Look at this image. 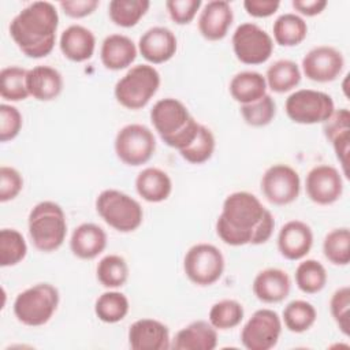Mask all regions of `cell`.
Here are the masks:
<instances>
[{
    "instance_id": "43",
    "label": "cell",
    "mask_w": 350,
    "mask_h": 350,
    "mask_svg": "<svg viewBox=\"0 0 350 350\" xmlns=\"http://www.w3.org/2000/svg\"><path fill=\"white\" fill-rule=\"evenodd\" d=\"M23 124V118L19 109L10 104H0V141L7 142L14 139Z\"/></svg>"
},
{
    "instance_id": "12",
    "label": "cell",
    "mask_w": 350,
    "mask_h": 350,
    "mask_svg": "<svg viewBox=\"0 0 350 350\" xmlns=\"http://www.w3.org/2000/svg\"><path fill=\"white\" fill-rule=\"evenodd\" d=\"M282 319L272 309H258L241 331V342L247 350H269L279 342Z\"/></svg>"
},
{
    "instance_id": "45",
    "label": "cell",
    "mask_w": 350,
    "mask_h": 350,
    "mask_svg": "<svg viewBox=\"0 0 350 350\" xmlns=\"http://www.w3.org/2000/svg\"><path fill=\"white\" fill-rule=\"evenodd\" d=\"M202 5L201 0H168L165 1L170 18L178 25L190 23Z\"/></svg>"
},
{
    "instance_id": "35",
    "label": "cell",
    "mask_w": 350,
    "mask_h": 350,
    "mask_svg": "<svg viewBox=\"0 0 350 350\" xmlns=\"http://www.w3.org/2000/svg\"><path fill=\"white\" fill-rule=\"evenodd\" d=\"M148 0H112L108 5L109 19L120 27H133L148 12Z\"/></svg>"
},
{
    "instance_id": "2",
    "label": "cell",
    "mask_w": 350,
    "mask_h": 350,
    "mask_svg": "<svg viewBox=\"0 0 350 350\" xmlns=\"http://www.w3.org/2000/svg\"><path fill=\"white\" fill-rule=\"evenodd\" d=\"M59 14L49 1H33L10 23V34L23 55L31 59L48 56L56 42Z\"/></svg>"
},
{
    "instance_id": "38",
    "label": "cell",
    "mask_w": 350,
    "mask_h": 350,
    "mask_svg": "<svg viewBox=\"0 0 350 350\" xmlns=\"http://www.w3.org/2000/svg\"><path fill=\"white\" fill-rule=\"evenodd\" d=\"M27 70L19 66L4 67L0 71V96L7 101H22L30 94L26 88Z\"/></svg>"
},
{
    "instance_id": "46",
    "label": "cell",
    "mask_w": 350,
    "mask_h": 350,
    "mask_svg": "<svg viewBox=\"0 0 350 350\" xmlns=\"http://www.w3.org/2000/svg\"><path fill=\"white\" fill-rule=\"evenodd\" d=\"M63 12L74 19L85 18L96 11L100 5L98 0H63L59 3Z\"/></svg>"
},
{
    "instance_id": "5",
    "label": "cell",
    "mask_w": 350,
    "mask_h": 350,
    "mask_svg": "<svg viewBox=\"0 0 350 350\" xmlns=\"http://www.w3.org/2000/svg\"><path fill=\"white\" fill-rule=\"evenodd\" d=\"M59 301L60 294L53 284L37 283L16 295L12 309L19 323L29 327H40L52 319Z\"/></svg>"
},
{
    "instance_id": "41",
    "label": "cell",
    "mask_w": 350,
    "mask_h": 350,
    "mask_svg": "<svg viewBox=\"0 0 350 350\" xmlns=\"http://www.w3.org/2000/svg\"><path fill=\"white\" fill-rule=\"evenodd\" d=\"M239 112L246 124L252 127H264L273 120L276 115V103L269 94H265L257 101L242 104Z\"/></svg>"
},
{
    "instance_id": "17",
    "label": "cell",
    "mask_w": 350,
    "mask_h": 350,
    "mask_svg": "<svg viewBox=\"0 0 350 350\" xmlns=\"http://www.w3.org/2000/svg\"><path fill=\"white\" fill-rule=\"evenodd\" d=\"M178 49V40L172 30L164 26L148 29L138 41V51L152 64H161L174 57Z\"/></svg>"
},
{
    "instance_id": "30",
    "label": "cell",
    "mask_w": 350,
    "mask_h": 350,
    "mask_svg": "<svg viewBox=\"0 0 350 350\" xmlns=\"http://www.w3.org/2000/svg\"><path fill=\"white\" fill-rule=\"evenodd\" d=\"M273 40L282 46H297L308 36V25L297 14L286 12L276 18L272 26Z\"/></svg>"
},
{
    "instance_id": "26",
    "label": "cell",
    "mask_w": 350,
    "mask_h": 350,
    "mask_svg": "<svg viewBox=\"0 0 350 350\" xmlns=\"http://www.w3.org/2000/svg\"><path fill=\"white\" fill-rule=\"evenodd\" d=\"M100 57L105 68L119 71L127 68L135 60L137 46L134 41L124 34H109L101 44Z\"/></svg>"
},
{
    "instance_id": "6",
    "label": "cell",
    "mask_w": 350,
    "mask_h": 350,
    "mask_svg": "<svg viewBox=\"0 0 350 350\" xmlns=\"http://www.w3.org/2000/svg\"><path fill=\"white\" fill-rule=\"evenodd\" d=\"M96 211L109 227L119 232H133L144 220L141 204L116 189H105L97 196Z\"/></svg>"
},
{
    "instance_id": "32",
    "label": "cell",
    "mask_w": 350,
    "mask_h": 350,
    "mask_svg": "<svg viewBox=\"0 0 350 350\" xmlns=\"http://www.w3.org/2000/svg\"><path fill=\"white\" fill-rule=\"evenodd\" d=\"M282 319L288 331L302 334L310 329L316 323L317 310L308 301L294 299L284 306Z\"/></svg>"
},
{
    "instance_id": "39",
    "label": "cell",
    "mask_w": 350,
    "mask_h": 350,
    "mask_svg": "<svg viewBox=\"0 0 350 350\" xmlns=\"http://www.w3.org/2000/svg\"><path fill=\"white\" fill-rule=\"evenodd\" d=\"M27 253V245L23 235L15 228H3L0 231V265L12 267L19 264Z\"/></svg>"
},
{
    "instance_id": "27",
    "label": "cell",
    "mask_w": 350,
    "mask_h": 350,
    "mask_svg": "<svg viewBox=\"0 0 350 350\" xmlns=\"http://www.w3.org/2000/svg\"><path fill=\"white\" fill-rule=\"evenodd\" d=\"M135 189L145 201L161 202L170 197L172 180L165 171L157 167H146L137 175Z\"/></svg>"
},
{
    "instance_id": "31",
    "label": "cell",
    "mask_w": 350,
    "mask_h": 350,
    "mask_svg": "<svg viewBox=\"0 0 350 350\" xmlns=\"http://www.w3.org/2000/svg\"><path fill=\"white\" fill-rule=\"evenodd\" d=\"M130 309L129 298L115 290H109L98 295L94 304V313L103 323L115 324L123 320Z\"/></svg>"
},
{
    "instance_id": "24",
    "label": "cell",
    "mask_w": 350,
    "mask_h": 350,
    "mask_svg": "<svg viewBox=\"0 0 350 350\" xmlns=\"http://www.w3.org/2000/svg\"><path fill=\"white\" fill-rule=\"evenodd\" d=\"M62 74L51 66H36L27 70L26 88L29 94L38 101H52L63 90Z\"/></svg>"
},
{
    "instance_id": "22",
    "label": "cell",
    "mask_w": 350,
    "mask_h": 350,
    "mask_svg": "<svg viewBox=\"0 0 350 350\" xmlns=\"http://www.w3.org/2000/svg\"><path fill=\"white\" fill-rule=\"evenodd\" d=\"M217 346V329L205 320H197L179 329L171 339L175 350H213Z\"/></svg>"
},
{
    "instance_id": "3",
    "label": "cell",
    "mask_w": 350,
    "mask_h": 350,
    "mask_svg": "<svg viewBox=\"0 0 350 350\" xmlns=\"http://www.w3.org/2000/svg\"><path fill=\"white\" fill-rule=\"evenodd\" d=\"M150 122L165 145L176 150L189 146L197 137L200 123L178 98L165 97L154 103Z\"/></svg>"
},
{
    "instance_id": "25",
    "label": "cell",
    "mask_w": 350,
    "mask_h": 350,
    "mask_svg": "<svg viewBox=\"0 0 350 350\" xmlns=\"http://www.w3.org/2000/svg\"><path fill=\"white\" fill-rule=\"evenodd\" d=\"M107 247V232L94 223H82L71 234L70 249L81 260H93Z\"/></svg>"
},
{
    "instance_id": "28",
    "label": "cell",
    "mask_w": 350,
    "mask_h": 350,
    "mask_svg": "<svg viewBox=\"0 0 350 350\" xmlns=\"http://www.w3.org/2000/svg\"><path fill=\"white\" fill-rule=\"evenodd\" d=\"M265 77L257 71H241L235 74L228 85L231 97L242 104L257 101L267 94Z\"/></svg>"
},
{
    "instance_id": "4",
    "label": "cell",
    "mask_w": 350,
    "mask_h": 350,
    "mask_svg": "<svg viewBox=\"0 0 350 350\" xmlns=\"http://www.w3.org/2000/svg\"><path fill=\"white\" fill-rule=\"evenodd\" d=\"M27 227L34 247L44 253L57 250L67 235L64 211L53 201L36 204L29 213Z\"/></svg>"
},
{
    "instance_id": "10",
    "label": "cell",
    "mask_w": 350,
    "mask_h": 350,
    "mask_svg": "<svg viewBox=\"0 0 350 350\" xmlns=\"http://www.w3.org/2000/svg\"><path fill=\"white\" fill-rule=\"evenodd\" d=\"M183 271L187 279L197 286L216 283L224 272L223 253L211 243L193 245L183 257Z\"/></svg>"
},
{
    "instance_id": "19",
    "label": "cell",
    "mask_w": 350,
    "mask_h": 350,
    "mask_svg": "<svg viewBox=\"0 0 350 350\" xmlns=\"http://www.w3.org/2000/svg\"><path fill=\"white\" fill-rule=\"evenodd\" d=\"M234 21V12L228 1H208L198 16V31L208 41L223 40Z\"/></svg>"
},
{
    "instance_id": "18",
    "label": "cell",
    "mask_w": 350,
    "mask_h": 350,
    "mask_svg": "<svg viewBox=\"0 0 350 350\" xmlns=\"http://www.w3.org/2000/svg\"><path fill=\"white\" fill-rule=\"evenodd\" d=\"M313 246V231L302 220H290L284 223L278 234V249L287 260L304 258Z\"/></svg>"
},
{
    "instance_id": "20",
    "label": "cell",
    "mask_w": 350,
    "mask_h": 350,
    "mask_svg": "<svg viewBox=\"0 0 350 350\" xmlns=\"http://www.w3.org/2000/svg\"><path fill=\"white\" fill-rule=\"evenodd\" d=\"M252 288L258 301L264 304H278L288 297L291 279L288 273L280 268H265L256 275Z\"/></svg>"
},
{
    "instance_id": "16",
    "label": "cell",
    "mask_w": 350,
    "mask_h": 350,
    "mask_svg": "<svg viewBox=\"0 0 350 350\" xmlns=\"http://www.w3.org/2000/svg\"><path fill=\"white\" fill-rule=\"evenodd\" d=\"M129 345L133 350L171 349L168 327L154 319H139L129 328Z\"/></svg>"
},
{
    "instance_id": "1",
    "label": "cell",
    "mask_w": 350,
    "mask_h": 350,
    "mask_svg": "<svg viewBox=\"0 0 350 350\" xmlns=\"http://www.w3.org/2000/svg\"><path fill=\"white\" fill-rule=\"evenodd\" d=\"M273 228V215L249 191L228 194L216 220L217 237L230 246L265 243Z\"/></svg>"
},
{
    "instance_id": "36",
    "label": "cell",
    "mask_w": 350,
    "mask_h": 350,
    "mask_svg": "<svg viewBox=\"0 0 350 350\" xmlns=\"http://www.w3.org/2000/svg\"><path fill=\"white\" fill-rule=\"evenodd\" d=\"M245 310L241 302L235 299H221L209 309L208 321L217 331H227L238 327L243 320Z\"/></svg>"
},
{
    "instance_id": "7",
    "label": "cell",
    "mask_w": 350,
    "mask_h": 350,
    "mask_svg": "<svg viewBox=\"0 0 350 350\" xmlns=\"http://www.w3.org/2000/svg\"><path fill=\"white\" fill-rule=\"evenodd\" d=\"M160 82V74L153 66L137 64L116 82L115 98L127 109H141L157 93Z\"/></svg>"
},
{
    "instance_id": "33",
    "label": "cell",
    "mask_w": 350,
    "mask_h": 350,
    "mask_svg": "<svg viewBox=\"0 0 350 350\" xmlns=\"http://www.w3.org/2000/svg\"><path fill=\"white\" fill-rule=\"evenodd\" d=\"M130 275L127 261L119 254H108L103 257L96 267L97 280L107 288L122 287Z\"/></svg>"
},
{
    "instance_id": "14",
    "label": "cell",
    "mask_w": 350,
    "mask_h": 350,
    "mask_svg": "<svg viewBox=\"0 0 350 350\" xmlns=\"http://www.w3.org/2000/svg\"><path fill=\"white\" fill-rule=\"evenodd\" d=\"M302 71L313 82L335 81L343 71L345 57L340 51L329 45H317L302 57Z\"/></svg>"
},
{
    "instance_id": "48",
    "label": "cell",
    "mask_w": 350,
    "mask_h": 350,
    "mask_svg": "<svg viewBox=\"0 0 350 350\" xmlns=\"http://www.w3.org/2000/svg\"><path fill=\"white\" fill-rule=\"evenodd\" d=\"M293 8L306 16H316L321 14L328 5L327 0H293Z\"/></svg>"
},
{
    "instance_id": "44",
    "label": "cell",
    "mask_w": 350,
    "mask_h": 350,
    "mask_svg": "<svg viewBox=\"0 0 350 350\" xmlns=\"http://www.w3.org/2000/svg\"><path fill=\"white\" fill-rule=\"evenodd\" d=\"M23 189V178L21 172L8 165L0 167V202H8L18 197Z\"/></svg>"
},
{
    "instance_id": "34",
    "label": "cell",
    "mask_w": 350,
    "mask_h": 350,
    "mask_svg": "<svg viewBox=\"0 0 350 350\" xmlns=\"http://www.w3.org/2000/svg\"><path fill=\"white\" fill-rule=\"evenodd\" d=\"M295 283L297 287L305 294L320 293L327 284V271L325 267L313 258L304 260L295 268Z\"/></svg>"
},
{
    "instance_id": "29",
    "label": "cell",
    "mask_w": 350,
    "mask_h": 350,
    "mask_svg": "<svg viewBox=\"0 0 350 350\" xmlns=\"http://www.w3.org/2000/svg\"><path fill=\"white\" fill-rule=\"evenodd\" d=\"M265 81L272 92L286 93L297 88L301 82V70L295 62L279 59L267 68Z\"/></svg>"
},
{
    "instance_id": "42",
    "label": "cell",
    "mask_w": 350,
    "mask_h": 350,
    "mask_svg": "<svg viewBox=\"0 0 350 350\" xmlns=\"http://www.w3.org/2000/svg\"><path fill=\"white\" fill-rule=\"evenodd\" d=\"M329 312L340 332L346 336L350 335V288L343 286L331 295Z\"/></svg>"
},
{
    "instance_id": "47",
    "label": "cell",
    "mask_w": 350,
    "mask_h": 350,
    "mask_svg": "<svg viewBox=\"0 0 350 350\" xmlns=\"http://www.w3.org/2000/svg\"><path fill=\"white\" fill-rule=\"evenodd\" d=\"M280 7V1L278 0H245L243 8L245 11L254 18H268L273 15Z\"/></svg>"
},
{
    "instance_id": "15",
    "label": "cell",
    "mask_w": 350,
    "mask_h": 350,
    "mask_svg": "<svg viewBox=\"0 0 350 350\" xmlns=\"http://www.w3.org/2000/svg\"><path fill=\"white\" fill-rule=\"evenodd\" d=\"M305 187L310 201L317 205H331L343 194V178L335 167L320 164L308 172Z\"/></svg>"
},
{
    "instance_id": "21",
    "label": "cell",
    "mask_w": 350,
    "mask_h": 350,
    "mask_svg": "<svg viewBox=\"0 0 350 350\" xmlns=\"http://www.w3.org/2000/svg\"><path fill=\"white\" fill-rule=\"evenodd\" d=\"M323 131L325 138L331 142L336 159L339 160L343 175L349 176L347 157L350 142V112L347 108L335 109L332 115L323 123Z\"/></svg>"
},
{
    "instance_id": "9",
    "label": "cell",
    "mask_w": 350,
    "mask_h": 350,
    "mask_svg": "<svg viewBox=\"0 0 350 350\" xmlns=\"http://www.w3.org/2000/svg\"><path fill=\"white\" fill-rule=\"evenodd\" d=\"M284 111L294 123L316 124L324 123L332 115L335 104L332 97L324 92L299 89L286 98Z\"/></svg>"
},
{
    "instance_id": "23",
    "label": "cell",
    "mask_w": 350,
    "mask_h": 350,
    "mask_svg": "<svg viewBox=\"0 0 350 350\" xmlns=\"http://www.w3.org/2000/svg\"><path fill=\"white\" fill-rule=\"evenodd\" d=\"M59 46L64 57L75 63H82L93 56L96 37L88 27L82 25H71L60 34Z\"/></svg>"
},
{
    "instance_id": "40",
    "label": "cell",
    "mask_w": 350,
    "mask_h": 350,
    "mask_svg": "<svg viewBox=\"0 0 350 350\" xmlns=\"http://www.w3.org/2000/svg\"><path fill=\"white\" fill-rule=\"evenodd\" d=\"M215 148H216V139L213 133L206 126L200 124V129L194 141L185 149L179 150V153L186 161L191 164H202L212 157Z\"/></svg>"
},
{
    "instance_id": "13",
    "label": "cell",
    "mask_w": 350,
    "mask_h": 350,
    "mask_svg": "<svg viewBox=\"0 0 350 350\" xmlns=\"http://www.w3.org/2000/svg\"><path fill=\"white\" fill-rule=\"evenodd\" d=\"M261 191L273 205H288L294 202L301 191L298 172L283 163L268 167L261 178Z\"/></svg>"
},
{
    "instance_id": "37",
    "label": "cell",
    "mask_w": 350,
    "mask_h": 350,
    "mask_svg": "<svg viewBox=\"0 0 350 350\" xmlns=\"http://www.w3.org/2000/svg\"><path fill=\"white\" fill-rule=\"evenodd\" d=\"M323 253L334 265H347L350 262V230L339 227L331 230L323 241Z\"/></svg>"
},
{
    "instance_id": "11",
    "label": "cell",
    "mask_w": 350,
    "mask_h": 350,
    "mask_svg": "<svg viewBox=\"0 0 350 350\" xmlns=\"http://www.w3.org/2000/svg\"><path fill=\"white\" fill-rule=\"evenodd\" d=\"M235 57L243 64H262L273 52L272 37L252 22L241 23L231 38Z\"/></svg>"
},
{
    "instance_id": "8",
    "label": "cell",
    "mask_w": 350,
    "mask_h": 350,
    "mask_svg": "<svg viewBox=\"0 0 350 350\" xmlns=\"http://www.w3.org/2000/svg\"><path fill=\"white\" fill-rule=\"evenodd\" d=\"M113 148L123 164L138 167L152 159L156 150V137L145 124L130 123L118 131Z\"/></svg>"
}]
</instances>
